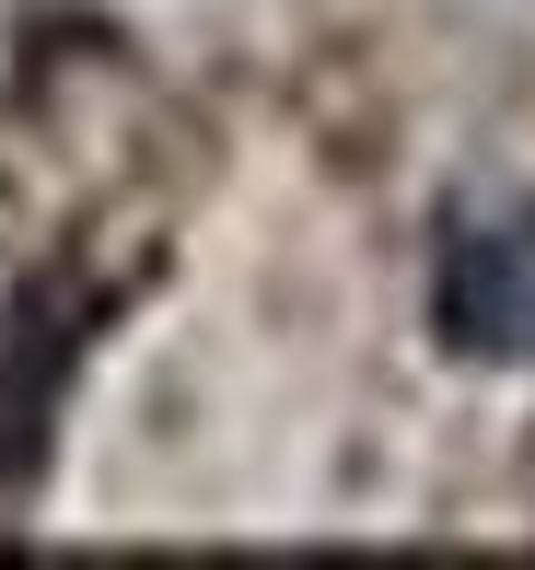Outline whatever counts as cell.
I'll list each match as a JSON object with an SVG mask.
<instances>
[{
    "label": "cell",
    "instance_id": "1",
    "mask_svg": "<svg viewBox=\"0 0 535 570\" xmlns=\"http://www.w3.org/2000/svg\"><path fill=\"white\" fill-rule=\"evenodd\" d=\"M430 338L454 361H535V210L454 222L430 256Z\"/></svg>",
    "mask_w": 535,
    "mask_h": 570
},
{
    "label": "cell",
    "instance_id": "2",
    "mask_svg": "<svg viewBox=\"0 0 535 570\" xmlns=\"http://www.w3.org/2000/svg\"><path fill=\"white\" fill-rule=\"evenodd\" d=\"M82 326H93V303H70V279L12 292V326H0V478H36L47 407L82 373Z\"/></svg>",
    "mask_w": 535,
    "mask_h": 570
}]
</instances>
